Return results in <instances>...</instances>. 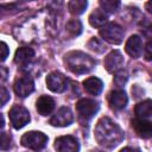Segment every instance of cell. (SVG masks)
I'll use <instances>...</instances> for the list:
<instances>
[{"instance_id":"6da1fadb","label":"cell","mask_w":152,"mask_h":152,"mask_svg":"<svg viewBox=\"0 0 152 152\" xmlns=\"http://www.w3.org/2000/svg\"><path fill=\"white\" fill-rule=\"evenodd\" d=\"M95 139L101 146L113 148L124 140V132L116 122L104 116L101 118L96 124Z\"/></svg>"},{"instance_id":"7a4b0ae2","label":"cell","mask_w":152,"mask_h":152,"mask_svg":"<svg viewBox=\"0 0 152 152\" xmlns=\"http://www.w3.org/2000/svg\"><path fill=\"white\" fill-rule=\"evenodd\" d=\"M64 63L74 74L89 72L95 66V61L82 51H70L64 57Z\"/></svg>"},{"instance_id":"3957f363","label":"cell","mask_w":152,"mask_h":152,"mask_svg":"<svg viewBox=\"0 0 152 152\" xmlns=\"http://www.w3.org/2000/svg\"><path fill=\"white\" fill-rule=\"evenodd\" d=\"M100 36L109 44L118 45L124 39V28L116 23H108L100 30Z\"/></svg>"},{"instance_id":"277c9868","label":"cell","mask_w":152,"mask_h":152,"mask_svg":"<svg viewBox=\"0 0 152 152\" xmlns=\"http://www.w3.org/2000/svg\"><path fill=\"white\" fill-rule=\"evenodd\" d=\"M46 142H48V137L44 133L38 131L27 132L21 137V145L34 151H38L45 147Z\"/></svg>"},{"instance_id":"5b68a950","label":"cell","mask_w":152,"mask_h":152,"mask_svg":"<svg viewBox=\"0 0 152 152\" xmlns=\"http://www.w3.org/2000/svg\"><path fill=\"white\" fill-rule=\"evenodd\" d=\"M10 120H11L12 126L15 129H20L26 124H28L30 113L25 107H23L20 104H15L10 110Z\"/></svg>"},{"instance_id":"8992f818","label":"cell","mask_w":152,"mask_h":152,"mask_svg":"<svg viewBox=\"0 0 152 152\" xmlns=\"http://www.w3.org/2000/svg\"><path fill=\"white\" fill-rule=\"evenodd\" d=\"M99 108V103L91 99H82L76 103V112L78 116L83 120L91 119L97 113Z\"/></svg>"},{"instance_id":"52a82bcc","label":"cell","mask_w":152,"mask_h":152,"mask_svg":"<svg viewBox=\"0 0 152 152\" xmlns=\"http://www.w3.org/2000/svg\"><path fill=\"white\" fill-rule=\"evenodd\" d=\"M46 86L53 93H63L68 87V78L59 71H52L46 77Z\"/></svg>"},{"instance_id":"ba28073f","label":"cell","mask_w":152,"mask_h":152,"mask_svg":"<svg viewBox=\"0 0 152 152\" xmlns=\"http://www.w3.org/2000/svg\"><path fill=\"white\" fill-rule=\"evenodd\" d=\"M13 87H14V91L18 96L26 97L34 90V82L31 76L23 75V76H19L15 78Z\"/></svg>"},{"instance_id":"9c48e42d","label":"cell","mask_w":152,"mask_h":152,"mask_svg":"<svg viewBox=\"0 0 152 152\" xmlns=\"http://www.w3.org/2000/svg\"><path fill=\"white\" fill-rule=\"evenodd\" d=\"M55 148L57 152H78L80 144L72 135H63L55 140Z\"/></svg>"},{"instance_id":"30bf717a","label":"cell","mask_w":152,"mask_h":152,"mask_svg":"<svg viewBox=\"0 0 152 152\" xmlns=\"http://www.w3.org/2000/svg\"><path fill=\"white\" fill-rule=\"evenodd\" d=\"M74 120L72 113L69 107H62L57 110V113L50 119V124L57 127H65L69 126Z\"/></svg>"},{"instance_id":"8fae6325","label":"cell","mask_w":152,"mask_h":152,"mask_svg":"<svg viewBox=\"0 0 152 152\" xmlns=\"http://www.w3.org/2000/svg\"><path fill=\"white\" fill-rule=\"evenodd\" d=\"M124 65V57L120 51L114 50L104 58V68L108 72H118Z\"/></svg>"},{"instance_id":"7c38bea8","label":"cell","mask_w":152,"mask_h":152,"mask_svg":"<svg viewBox=\"0 0 152 152\" xmlns=\"http://www.w3.org/2000/svg\"><path fill=\"white\" fill-rule=\"evenodd\" d=\"M132 127L138 137L142 139L152 138V121L138 118L132 120Z\"/></svg>"},{"instance_id":"4fadbf2b","label":"cell","mask_w":152,"mask_h":152,"mask_svg":"<svg viewBox=\"0 0 152 152\" xmlns=\"http://www.w3.org/2000/svg\"><path fill=\"white\" fill-rule=\"evenodd\" d=\"M127 102H128V99H127V95L124 90H120V89L113 90L108 95V103H109L112 109L120 110V109L126 107Z\"/></svg>"},{"instance_id":"5bb4252c","label":"cell","mask_w":152,"mask_h":152,"mask_svg":"<svg viewBox=\"0 0 152 152\" xmlns=\"http://www.w3.org/2000/svg\"><path fill=\"white\" fill-rule=\"evenodd\" d=\"M125 50L133 58L140 57V55H141V39H140V37L137 34L131 36L128 38V40L126 42Z\"/></svg>"},{"instance_id":"9a60e30c","label":"cell","mask_w":152,"mask_h":152,"mask_svg":"<svg viewBox=\"0 0 152 152\" xmlns=\"http://www.w3.org/2000/svg\"><path fill=\"white\" fill-rule=\"evenodd\" d=\"M36 107H37V110L40 115H48L50 114L53 108H55V101L52 97L48 96V95H42L37 102H36Z\"/></svg>"},{"instance_id":"2e32d148","label":"cell","mask_w":152,"mask_h":152,"mask_svg":"<svg viewBox=\"0 0 152 152\" xmlns=\"http://www.w3.org/2000/svg\"><path fill=\"white\" fill-rule=\"evenodd\" d=\"M34 57V51L32 48H28V46H23V48H19L15 52V56H14V62L17 64H20V65H24V64H27L30 63Z\"/></svg>"},{"instance_id":"e0dca14e","label":"cell","mask_w":152,"mask_h":152,"mask_svg":"<svg viewBox=\"0 0 152 152\" xmlns=\"http://www.w3.org/2000/svg\"><path fill=\"white\" fill-rule=\"evenodd\" d=\"M83 87H84V89H86L87 93H89L91 95H99L102 91L103 83L97 77H89V78L84 80Z\"/></svg>"},{"instance_id":"ac0fdd59","label":"cell","mask_w":152,"mask_h":152,"mask_svg":"<svg viewBox=\"0 0 152 152\" xmlns=\"http://www.w3.org/2000/svg\"><path fill=\"white\" fill-rule=\"evenodd\" d=\"M134 113L139 119H146L152 116V100H144L135 104Z\"/></svg>"},{"instance_id":"d6986e66","label":"cell","mask_w":152,"mask_h":152,"mask_svg":"<svg viewBox=\"0 0 152 152\" xmlns=\"http://www.w3.org/2000/svg\"><path fill=\"white\" fill-rule=\"evenodd\" d=\"M107 13L104 11H102L101 8L99 10H95L90 13L89 15V23L91 26L94 27H103L104 26V23L107 21Z\"/></svg>"},{"instance_id":"ffe728a7","label":"cell","mask_w":152,"mask_h":152,"mask_svg":"<svg viewBox=\"0 0 152 152\" xmlns=\"http://www.w3.org/2000/svg\"><path fill=\"white\" fill-rule=\"evenodd\" d=\"M88 2L86 0H72L68 2V8L70 11L71 14L74 15H80L84 12V10L87 8Z\"/></svg>"},{"instance_id":"44dd1931","label":"cell","mask_w":152,"mask_h":152,"mask_svg":"<svg viewBox=\"0 0 152 152\" xmlns=\"http://www.w3.org/2000/svg\"><path fill=\"white\" fill-rule=\"evenodd\" d=\"M65 28H66V32H68L71 37H77V36H80L81 32H82V24H81V21L77 20V19H71V20H69V21L66 23Z\"/></svg>"},{"instance_id":"7402d4cb","label":"cell","mask_w":152,"mask_h":152,"mask_svg":"<svg viewBox=\"0 0 152 152\" xmlns=\"http://www.w3.org/2000/svg\"><path fill=\"white\" fill-rule=\"evenodd\" d=\"M100 6H101V10L104 11L106 13H113L120 6V1H116V0H101L100 1Z\"/></svg>"},{"instance_id":"603a6c76","label":"cell","mask_w":152,"mask_h":152,"mask_svg":"<svg viewBox=\"0 0 152 152\" xmlns=\"http://www.w3.org/2000/svg\"><path fill=\"white\" fill-rule=\"evenodd\" d=\"M88 46H89V49H91L93 51H96V52H99V53H101V52H103V51L106 50V46H104L97 38H95V37H93V38L89 40Z\"/></svg>"},{"instance_id":"cb8c5ba5","label":"cell","mask_w":152,"mask_h":152,"mask_svg":"<svg viewBox=\"0 0 152 152\" xmlns=\"http://www.w3.org/2000/svg\"><path fill=\"white\" fill-rule=\"evenodd\" d=\"M127 78H128L127 72L124 71V70H120V71H118V72L115 74V76H114V83H115L118 87H121V86H124V84L126 83Z\"/></svg>"},{"instance_id":"d4e9b609","label":"cell","mask_w":152,"mask_h":152,"mask_svg":"<svg viewBox=\"0 0 152 152\" xmlns=\"http://www.w3.org/2000/svg\"><path fill=\"white\" fill-rule=\"evenodd\" d=\"M11 145V135L6 132L1 133V150H7Z\"/></svg>"},{"instance_id":"484cf974","label":"cell","mask_w":152,"mask_h":152,"mask_svg":"<svg viewBox=\"0 0 152 152\" xmlns=\"http://www.w3.org/2000/svg\"><path fill=\"white\" fill-rule=\"evenodd\" d=\"M144 57L146 61H152V39L147 42L144 50Z\"/></svg>"},{"instance_id":"4316f807","label":"cell","mask_w":152,"mask_h":152,"mask_svg":"<svg viewBox=\"0 0 152 152\" xmlns=\"http://www.w3.org/2000/svg\"><path fill=\"white\" fill-rule=\"evenodd\" d=\"M0 96H1V106H5V103H6V102H7V100L10 99V93H8V90H7L4 86L1 87Z\"/></svg>"},{"instance_id":"83f0119b","label":"cell","mask_w":152,"mask_h":152,"mask_svg":"<svg viewBox=\"0 0 152 152\" xmlns=\"http://www.w3.org/2000/svg\"><path fill=\"white\" fill-rule=\"evenodd\" d=\"M1 51H2V53H1V61L4 62L7 58V56H8V48H7V44L5 42L1 43Z\"/></svg>"},{"instance_id":"f1b7e54d","label":"cell","mask_w":152,"mask_h":152,"mask_svg":"<svg viewBox=\"0 0 152 152\" xmlns=\"http://www.w3.org/2000/svg\"><path fill=\"white\" fill-rule=\"evenodd\" d=\"M120 152H140L139 148H133V147H125Z\"/></svg>"},{"instance_id":"f546056e","label":"cell","mask_w":152,"mask_h":152,"mask_svg":"<svg viewBox=\"0 0 152 152\" xmlns=\"http://www.w3.org/2000/svg\"><path fill=\"white\" fill-rule=\"evenodd\" d=\"M145 8H146V10H147L150 13H152V0L146 2V5H145Z\"/></svg>"},{"instance_id":"4dcf8cb0","label":"cell","mask_w":152,"mask_h":152,"mask_svg":"<svg viewBox=\"0 0 152 152\" xmlns=\"http://www.w3.org/2000/svg\"><path fill=\"white\" fill-rule=\"evenodd\" d=\"M1 72H2V81H5V80H6V72H7V71H6V69H5L4 66L1 68Z\"/></svg>"}]
</instances>
